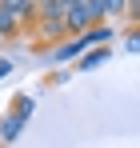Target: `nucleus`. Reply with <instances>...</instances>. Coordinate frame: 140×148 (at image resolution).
I'll return each instance as SVG.
<instances>
[{
	"label": "nucleus",
	"mask_w": 140,
	"mask_h": 148,
	"mask_svg": "<svg viewBox=\"0 0 140 148\" xmlns=\"http://www.w3.org/2000/svg\"><path fill=\"white\" fill-rule=\"evenodd\" d=\"M64 32L68 36H80V32H88V28L100 24V12H96V4L88 0V4H80V8H64Z\"/></svg>",
	"instance_id": "f257e3e1"
},
{
	"label": "nucleus",
	"mask_w": 140,
	"mask_h": 148,
	"mask_svg": "<svg viewBox=\"0 0 140 148\" xmlns=\"http://www.w3.org/2000/svg\"><path fill=\"white\" fill-rule=\"evenodd\" d=\"M80 52H88V44H84V36H64L56 48H48V60L52 64H72Z\"/></svg>",
	"instance_id": "f03ea898"
},
{
	"label": "nucleus",
	"mask_w": 140,
	"mask_h": 148,
	"mask_svg": "<svg viewBox=\"0 0 140 148\" xmlns=\"http://www.w3.org/2000/svg\"><path fill=\"white\" fill-rule=\"evenodd\" d=\"M104 60H112V44H100V48H88V52H80V56L72 60V64H76L72 72H92V68H100Z\"/></svg>",
	"instance_id": "7ed1b4c3"
},
{
	"label": "nucleus",
	"mask_w": 140,
	"mask_h": 148,
	"mask_svg": "<svg viewBox=\"0 0 140 148\" xmlns=\"http://www.w3.org/2000/svg\"><path fill=\"white\" fill-rule=\"evenodd\" d=\"M16 20H20V32H32V24H36V8H32V0H0Z\"/></svg>",
	"instance_id": "20e7f679"
},
{
	"label": "nucleus",
	"mask_w": 140,
	"mask_h": 148,
	"mask_svg": "<svg viewBox=\"0 0 140 148\" xmlns=\"http://www.w3.org/2000/svg\"><path fill=\"white\" fill-rule=\"evenodd\" d=\"M20 132H24V124L16 120L12 112H4V116H0V144H4V148L16 144V140H20Z\"/></svg>",
	"instance_id": "39448f33"
},
{
	"label": "nucleus",
	"mask_w": 140,
	"mask_h": 148,
	"mask_svg": "<svg viewBox=\"0 0 140 148\" xmlns=\"http://www.w3.org/2000/svg\"><path fill=\"white\" fill-rule=\"evenodd\" d=\"M8 104H12L8 112H12V116H16V120H20V124H28V116L36 112V96H28V92H20V96H12V100H8Z\"/></svg>",
	"instance_id": "423d86ee"
},
{
	"label": "nucleus",
	"mask_w": 140,
	"mask_h": 148,
	"mask_svg": "<svg viewBox=\"0 0 140 148\" xmlns=\"http://www.w3.org/2000/svg\"><path fill=\"white\" fill-rule=\"evenodd\" d=\"M96 12H100V20H108V24H116L120 16H124V4L128 0H92Z\"/></svg>",
	"instance_id": "0eeeda50"
},
{
	"label": "nucleus",
	"mask_w": 140,
	"mask_h": 148,
	"mask_svg": "<svg viewBox=\"0 0 140 148\" xmlns=\"http://www.w3.org/2000/svg\"><path fill=\"white\" fill-rule=\"evenodd\" d=\"M32 8H36V20H60L64 16L60 0H32Z\"/></svg>",
	"instance_id": "6e6552de"
},
{
	"label": "nucleus",
	"mask_w": 140,
	"mask_h": 148,
	"mask_svg": "<svg viewBox=\"0 0 140 148\" xmlns=\"http://www.w3.org/2000/svg\"><path fill=\"white\" fill-rule=\"evenodd\" d=\"M16 36H24V32H20V20L0 4V40H16Z\"/></svg>",
	"instance_id": "1a4fd4ad"
},
{
	"label": "nucleus",
	"mask_w": 140,
	"mask_h": 148,
	"mask_svg": "<svg viewBox=\"0 0 140 148\" xmlns=\"http://www.w3.org/2000/svg\"><path fill=\"white\" fill-rule=\"evenodd\" d=\"M124 52H140V28H128L124 32Z\"/></svg>",
	"instance_id": "9d476101"
},
{
	"label": "nucleus",
	"mask_w": 140,
	"mask_h": 148,
	"mask_svg": "<svg viewBox=\"0 0 140 148\" xmlns=\"http://www.w3.org/2000/svg\"><path fill=\"white\" fill-rule=\"evenodd\" d=\"M12 68H16V64H12L8 56H0V80H8V76H12Z\"/></svg>",
	"instance_id": "9b49d317"
},
{
	"label": "nucleus",
	"mask_w": 140,
	"mask_h": 148,
	"mask_svg": "<svg viewBox=\"0 0 140 148\" xmlns=\"http://www.w3.org/2000/svg\"><path fill=\"white\" fill-rule=\"evenodd\" d=\"M64 8H80V4H88V0H60Z\"/></svg>",
	"instance_id": "f8f14e48"
}]
</instances>
